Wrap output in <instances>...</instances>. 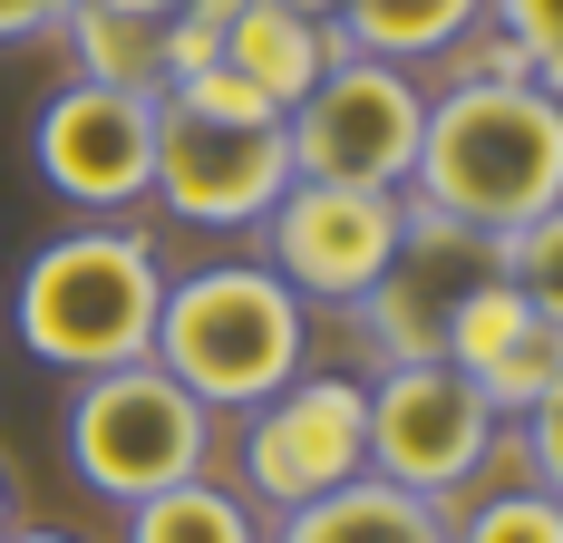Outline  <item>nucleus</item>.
<instances>
[{"instance_id":"obj_1","label":"nucleus","mask_w":563,"mask_h":543,"mask_svg":"<svg viewBox=\"0 0 563 543\" xmlns=\"http://www.w3.org/2000/svg\"><path fill=\"white\" fill-rule=\"evenodd\" d=\"M398 195L408 214L456 223L466 243L534 223L563 204V98L534 78H456L448 98H428V136Z\"/></svg>"},{"instance_id":"obj_2","label":"nucleus","mask_w":563,"mask_h":543,"mask_svg":"<svg viewBox=\"0 0 563 543\" xmlns=\"http://www.w3.org/2000/svg\"><path fill=\"white\" fill-rule=\"evenodd\" d=\"M156 311H166V263H156L146 233H117V223L40 243L20 291H10L20 350L40 369H58V379H98V369H126V359H156Z\"/></svg>"},{"instance_id":"obj_3","label":"nucleus","mask_w":563,"mask_h":543,"mask_svg":"<svg viewBox=\"0 0 563 543\" xmlns=\"http://www.w3.org/2000/svg\"><path fill=\"white\" fill-rule=\"evenodd\" d=\"M301 291L273 263H205L166 281V311H156V369L175 388H195L205 408H263L273 388L301 379Z\"/></svg>"},{"instance_id":"obj_4","label":"nucleus","mask_w":563,"mask_h":543,"mask_svg":"<svg viewBox=\"0 0 563 543\" xmlns=\"http://www.w3.org/2000/svg\"><path fill=\"white\" fill-rule=\"evenodd\" d=\"M214 456V408L195 388H175L156 359H126L68 388V466L78 486L108 505H146V495L205 476Z\"/></svg>"},{"instance_id":"obj_5","label":"nucleus","mask_w":563,"mask_h":543,"mask_svg":"<svg viewBox=\"0 0 563 543\" xmlns=\"http://www.w3.org/2000/svg\"><path fill=\"white\" fill-rule=\"evenodd\" d=\"M282 136H291V175L398 195L408 165H418V136H428V88L398 58L331 49V68L311 78V98L282 117Z\"/></svg>"},{"instance_id":"obj_6","label":"nucleus","mask_w":563,"mask_h":543,"mask_svg":"<svg viewBox=\"0 0 563 543\" xmlns=\"http://www.w3.org/2000/svg\"><path fill=\"white\" fill-rule=\"evenodd\" d=\"M496 436H506V418L448 359H398V369L369 379V476L428 495V505H456L476 486Z\"/></svg>"},{"instance_id":"obj_7","label":"nucleus","mask_w":563,"mask_h":543,"mask_svg":"<svg viewBox=\"0 0 563 543\" xmlns=\"http://www.w3.org/2000/svg\"><path fill=\"white\" fill-rule=\"evenodd\" d=\"M156 126H166V98L156 88H88L68 78L49 108L30 117V165L58 204L78 214H126L156 195Z\"/></svg>"},{"instance_id":"obj_8","label":"nucleus","mask_w":563,"mask_h":543,"mask_svg":"<svg viewBox=\"0 0 563 543\" xmlns=\"http://www.w3.org/2000/svg\"><path fill=\"white\" fill-rule=\"evenodd\" d=\"M263 243H273V272L301 301H369V281L408 253V195L291 175L282 204L263 214Z\"/></svg>"},{"instance_id":"obj_9","label":"nucleus","mask_w":563,"mask_h":543,"mask_svg":"<svg viewBox=\"0 0 563 543\" xmlns=\"http://www.w3.org/2000/svg\"><path fill=\"white\" fill-rule=\"evenodd\" d=\"M350 476H369V388L360 379H291L243 428V486L273 514L321 505Z\"/></svg>"},{"instance_id":"obj_10","label":"nucleus","mask_w":563,"mask_h":543,"mask_svg":"<svg viewBox=\"0 0 563 543\" xmlns=\"http://www.w3.org/2000/svg\"><path fill=\"white\" fill-rule=\"evenodd\" d=\"M291 185V136L273 126H233V117H195L166 108L156 126V204L175 223H263Z\"/></svg>"},{"instance_id":"obj_11","label":"nucleus","mask_w":563,"mask_h":543,"mask_svg":"<svg viewBox=\"0 0 563 543\" xmlns=\"http://www.w3.org/2000/svg\"><path fill=\"white\" fill-rule=\"evenodd\" d=\"M448 359L456 379L476 388L496 418H534L544 398L563 388V311L544 301H525L506 272H486V281H466L448 311Z\"/></svg>"},{"instance_id":"obj_12","label":"nucleus","mask_w":563,"mask_h":543,"mask_svg":"<svg viewBox=\"0 0 563 543\" xmlns=\"http://www.w3.org/2000/svg\"><path fill=\"white\" fill-rule=\"evenodd\" d=\"M331 30H321V10H301V0H243L224 30V58L214 68H233V78H253L263 98H273L282 117L311 98V78L331 68Z\"/></svg>"},{"instance_id":"obj_13","label":"nucleus","mask_w":563,"mask_h":543,"mask_svg":"<svg viewBox=\"0 0 563 543\" xmlns=\"http://www.w3.org/2000/svg\"><path fill=\"white\" fill-rule=\"evenodd\" d=\"M263 543H456V534H448V505L389 486V476H350L321 505H291Z\"/></svg>"},{"instance_id":"obj_14","label":"nucleus","mask_w":563,"mask_h":543,"mask_svg":"<svg viewBox=\"0 0 563 543\" xmlns=\"http://www.w3.org/2000/svg\"><path fill=\"white\" fill-rule=\"evenodd\" d=\"M476 20H486V0H350V10H331V40L360 58L418 68V58H448Z\"/></svg>"},{"instance_id":"obj_15","label":"nucleus","mask_w":563,"mask_h":543,"mask_svg":"<svg viewBox=\"0 0 563 543\" xmlns=\"http://www.w3.org/2000/svg\"><path fill=\"white\" fill-rule=\"evenodd\" d=\"M68 58L88 88H166V20H136V10H108V0H78L68 10Z\"/></svg>"},{"instance_id":"obj_16","label":"nucleus","mask_w":563,"mask_h":543,"mask_svg":"<svg viewBox=\"0 0 563 543\" xmlns=\"http://www.w3.org/2000/svg\"><path fill=\"white\" fill-rule=\"evenodd\" d=\"M126 543H263V524H253V505L224 495L214 476H185V486L126 505Z\"/></svg>"},{"instance_id":"obj_17","label":"nucleus","mask_w":563,"mask_h":543,"mask_svg":"<svg viewBox=\"0 0 563 543\" xmlns=\"http://www.w3.org/2000/svg\"><path fill=\"white\" fill-rule=\"evenodd\" d=\"M486 272H506L515 291H525V301L563 311V204H544L534 223L496 233V243H486Z\"/></svg>"},{"instance_id":"obj_18","label":"nucleus","mask_w":563,"mask_h":543,"mask_svg":"<svg viewBox=\"0 0 563 543\" xmlns=\"http://www.w3.org/2000/svg\"><path fill=\"white\" fill-rule=\"evenodd\" d=\"M486 20H496V49L563 98V0H486Z\"/></svg>"},{"instance_id":"obj_19","label":"nucleus","mask_w":563,"mask_h":543,"mask_svg":"<svg viewBox=\"0 0 563 543\" xmlns=\"http://www.w3.org/2000/svg\"><path fill=\"white\" fill-rule=\"evenodd\" d=\"M448 534H456V543H563V505L525 476V486L486 495V505H476L466 524H448Z\"/></svg>"},{"instance_id":"obj_20","label":"nucleus","mask_w":563,"mask_h":543,"mask_svg":"<svg viewBox=\"0 0 563 543\" xmlns=\"http://www.w3.org/2000/svg\"><path fill=\"white\" fill-rule=\"evenodd\" d=\"M166 108H195V117H233V126H273V98L253 88V78H233V68H195V78H175V88H156Z\"/></svg>"},{"instance_id":"obj_21","label":"nucleus","mask_w":563,"mask_h":543,"mask_svg":"<svg viewBox=\"0 0 563 543\" xmlns=\"http://www.w3.org/2000/svg\"><path fill=\"white\" fill-rule=\"evenodd\" d=\"M233 10H243V0H185V10H166V88L224 58V30H233Z\"/></svg>"},{"instance_id":"obj_22","label":"nucleus","mask_w":563,"mask_h":543,"mask_svg":"<svg viewBox=\"0 0 563 543\" xmlns=\"http://www.w3.org/2000/svg\"><path fill=\"white\" fill-rule=\"evenodd\" d=\"M515 456H525V466H534V486H544V495L563 505V388L544 398V408H534V418H525V436H515Z\"/></svg>"},{"instance_id":"obj_23","label":"nucleus","mask_w":563,"mask_h":543,"mask_svg":"<svg viewBox=\"0 0 563 543\" xmlns=\"http://www.w3.org/2000/svg\"><path fill=\"white\" fill-rule=\"evenodd\" d=\"M78 0H0V49H30V40H58Z\"/></svg>"},{"instance_id":"obj_24","label":"nucleus","mask_w":563,"mask_h":543,"mask_svg":"<svg viewBox=\"0 0 563 543\" xmlns=\"http://www.w3.org/2000/svg\"><path fill=\"white\" fill-rule=\"evenodd\" d=\"M0 543H78V534H58V524H10Z\"/></svg>"},{"instance_id":"obj_25","label":"nucleus","mask_w":563,"mask_h":543,"mask_svg":"<svg viewBox=\"0 0 563 543\" xmlns=\"http://www.w3.org/2000/svg\"><path fill=\"white\" fill-rule=\"evenodd\" d=\"M108 10H136V20H166V10H185V0H108Z\"/></svg>"},{"instance_id":"obj_26","label":"nucleus","mask_w":563,"mask_h":543,"mask_svg":"<svg viewBox=\"0 0 563 543\" xmlns=\"http://www.w3.org/2000/svg\"><path fill=\"white\" fill-rule=\"evenodd\" d=\"M0 534H10V476H0Z\"/></svg>"},{"instance_id":"obj_27","label":"nucleus","mask_w":563,"mask_h":543,"mask_svg":"<svg viewBox=\"0 0 563 543\" xmlns=\"http://www.w3.org/2000/svg\"><path fill=\"white\" fill-rule=\"evenodd\" d=\"M301 10H350V0H301Z\"/></svg>"}]
</instances>
